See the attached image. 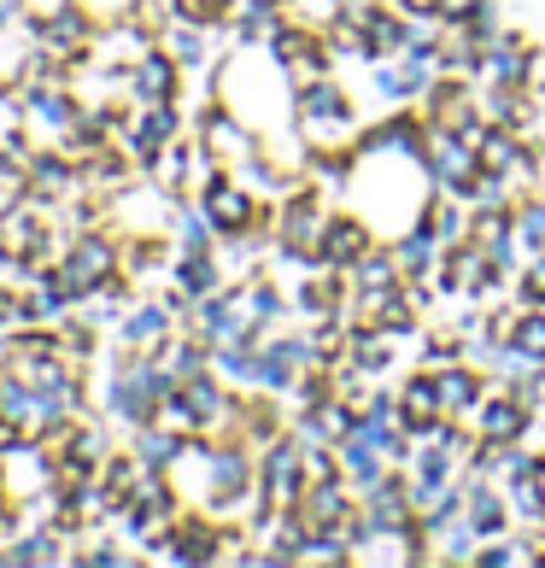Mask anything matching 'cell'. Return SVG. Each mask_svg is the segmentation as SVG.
I'll list each match as a JSON object with an SVG mask.
<instances>
[{
	"label": "cell",
	"mask_w": 545,
	"mask_h": 568,
	"mask_svg": "<svg viewBox=\"0 0 545 568\" xmlns=\"http://www.w3.org/2000/svg\"><path fill=\"white\" fill-rule=\"evenodd\" d=\"M305 487V446L270 439L264 446V510H287Z\"/></svg>",
	"instance_id": "6da1fadb"
},
{
	"label": "cell",
	"mask_w": 545,
	"mask_h": 568,
	"mask_svg": "<svg viewBox=\"0 0 545 568\" xmlns=\"http://www.w3.org/2000/svg\"><path fill=\"white\" fill-rule=\"evenodd\" d=\"M112 246L107 241H100V235H82L71 252H65V258H59V270H53V276L59 282H65L71 287V300H77V293H94V287H107L112 282Z\"/></svg>",
	"instance_id": "7a4b0ae2"
},
{
	"label": "cell",
	"mask_w": 545,
	"mask_h": 568,
	"mask_svg": "<svg viewBox=\"0 0 545 568\" xmlns=\"http://www.w3.org/2000/svg\"><path fill=\"white\" fill-rule=\"evenodd\" d=\"M300 118H305V135L311 141H334V135H346V94L334 89V82L323 77H311V89L300 94Z\"/></svg>",
	"instance_id": "3957f363"
},
{
	"label": "cell",
	"mask_w": 545,
	"mask_h": 568,
	"mask_svg": "<svg viewBox=\"0 0 545 568\" xmlns=\"http://www.w3.org/2000/svg\"><path fill=\"white\" fill-rule=\"evenodd\" d=\"M205 217H212L218 235H246V229H253V194L235 187V182H223V176H212L205 182Z\"/></svg>",
	"instance_id": "277c9868"
},
{
	"label": "cell",
	"mask_w": 545,
	"mask_h": 568,
	"mask_svg": "<svg viewBox=\"0 0 545 568\" xmlns=\"http://www.w3.org/2000/svg\"><path fill=\"white\" fill-rule=\"evenodd\" d=\"M370 252V223L364 217H329L323 235H317V258L334 270H352Z\"/></svg>",
	"instance_id": "5b68a950"
},
{
	"label": "cell",
	"mask_w": 545,
	"mask_h": 568,
	"mask_svg": "<svg viewBox=\"0 0 545 568\" xmlns=\"http://www.w3.org/2000/svg\"><path fill=\"white\" fill-rule=\"evenodd\" d=\"M305 521V534H329V528H341L346 521V493H341V480H305L300 487V510H293Z\"/></svg>",
	"instance_id": "8992f818"
},
{
	"label": "cell",
	"mask_w": 545,
	"mask_h": 568,
	"mask_svg": "<svg viewBox=\"0 0 545 568\" xmlns=\"http://www.w3.org/2000/svg\"><path fill=\"white\" fill-rule=\"evenodd\" d=\"M364 516H370L375 534H405L411 516H416V504H411L405 487H393V480H375V487L364 493Z\"/></svg>",
	"instance_id": "52a82bcc"
},
{
	"label": "cell",
	"mask_w": 545,
	"mask_h": 568,
	"mask_svg": "<svg viewBox=\"0 0 545 568\" xmlns=\"http://www.w3.org/2000/svg\"><path fill=\"white\" fill-rule=\"evenodd\" d=\"M317 235H323V205H317V194H300L282 212V252L287 258H305L317 246Z\"/></svg>",
	"instance_id": "ba28073f"
},
{
	"label": "cell",
	"mask_w": 545,
	"mask_h": 568,
	"mask_svg": "<svg viewBox=\"0 0 545 568\" xmlns=\"http://www.w3.org/2000/svg\"><path fill=\"white\" fill-rule=\"evenodd\" d=\"M440 416H446V405H440V387H434V375H411V382H405V393H400V423H405V434L440 428Z\"/></svg>",
	"instance_id": "9c48e42d"
},
{
	"label": "cell",
	"mask_w": 545,
	"mask_h": 568,
	"mask_svg": "<svg viewBox=\"0 0 545 568\" xmlns=\"http://www.w3.org/2000/svg\"><path fill=\"white\" fill-rule=\"evenodd\" d=\"M528 405H522V393L511 398H493V405H481V439L487 446H505V439H522V428H528Z\"/></svg>",
	"instance_id": "30bf717a"
},
{
	"label": "cell",
	"mask_w": 545,
	"mask_h": 568,
	"mask_svg": "<svg viewBox=\"0 0 545 568\" xmlns=\"http://www.w3.org/2000/svg\"><path fill=\"white\" fill-rule=\"evenodd\" d=\"M405 41H411V24H405V18H393V12H370L359 24V53H370V59L400 53Z\"/></svg>",
	"instance_id": "8fae6325"
},
{
	"label": "cell",
	"mask_w": 545,
	"mask_h": 568,
	"mask_svg": "<svg viewBox=\"0 0 545 568\" xmlns=\"http://www.w3.org/2000/svg\"><path fill=\"white\" fill-rule=\"evenodd\" d=\"M164 141H176V106H171V100H153V106L141 112V123H135V153L159 159Z\"/></svg>",
	"instance_id": "7c38bea8"
},
{
	"label": "cell",
	"mask_w": 545,
	"mask_h": 568,
	"mask_svg": "<svg viewBox=\"0 0 545 568\" xmlns=\"http://www.w3.org/2000/svg\"><path fill=\"white\" fill-rule=\"evenodd\" d=\"M176 545H171V551H164V557H171V562H212L218 557V528H205V521H188V528H176L171 534Z\"/></svg>",
	"instance_id": "4fadbf2b"
},
{
	"label": "cell",
	"mask_w": 545,
	"mask_h": 568,
	"mask_svg": "<svg viewBox=\"0 0 545 568\" xmlns=\"http://www.w3.org/2000/svg\"><path fill=\"white\" fill-rule=\"evenodd\" d=\"M375 82H382V94H393V100H411V94L428 82V53H416V48H411V59H400V65H387Z\"/></svg>",
	"instance_id": "5bb4252c"
},
{
	"label": "cell",
	"mask_w": 545,
	"mask_h": 568,
	"mask_svg": "<svg viewBox=\"0 0 545 568\" xmlns=\"http://www.w3.org/2000/svg\"><path fill=\"white\" fill-rule=\"evenodd\" d=\"M405 270L400 258H382V252H364L359 264H352V282H359V293H393V282H400Z\"/></svg>",
	"instance_id": "9a60e30c"
},
{
	"label": "cell",
	"mask_w": 545,
	"mask_h": 568,
	"mask_svg": "<svg viewBox=\"0 0 545 568\" xmlns=\"http://www.w3.org/2000/svg\"><path fill=\"white\" fill-rule=\"evenodd\" d=\"M130 82H135V94H141V100H171V89H176V65L153 53V59H141V65H135Z\"/></svg>",
	"instance_id": "2e32d148"
},
{
	"label": "cell",
	"mask_w": 545,
	"mask_h": 568,
	"mask_svg": "<svg viewBox=\"0 0 545 568\" xmlns=\"http://www.w3.org/2000/svg\"><path fill=\"white\" fill-rule=\"evenodd\" d=\"M434 387H440V405H446V416H452V410L481 405V382H475L470 369H446V375H434Z\"/></svg>",
	"instance_id": "e0dca14e"
},
{
	"label": "cell",
	"mask_w": 545,
	"mask_h": 568,
	"mask_svg": "<svg viewBox=\"0 0 545 568\" xmlns=\"http://www.w3.org/2000/svg\"><path fill=\"white\" fill-rule=\"evenodd\" d=\"M470 521H475V534H498V528H505V498H498L487 480H475V487H470Z\"/></svg>",
	"instance_id": "ac0fdd59"
},
{
	"label": "cell",
	"mask_w": 545,
	"mask_h": 568,
	"mask_svg": "<svg viewBox=\"0 0 545 568\" xmlns=\"http://www.w3.org/2000/svg\"><path fill=\"white\" fill-rule=\"evenodd\" d=\"M511 352L522 364H545V311H528V317L511 328Z\"/></svg>",
	"instance_id": "d6986e66"
},
{
	"label": "cell",
	"mask_w": 545,
	"mask_h": 568,
	"mask_svg": "<svg viewBox=\"0 0 545 568\" xmlns=\"http://www.w3.org/2000/svg\"><path fill=\"white\" fill-rule=\"evenodd\" d=\"M511 510L522 521H545V475L528 469V475H516V487H511Z\"/></svg>",
	"instance_id": "ffe728a7"
},
{
	"label": "cell",
	"mask_w": 545,
	"mask_h": 568,
	"mask_svg": "<svg viewBox=\"0 0 545 568\" xmlns=\"http://www.w3.org/2000/svg\"><path fill=\"white\" fill-rule=\"evenodd\" d=\"M428 264H434V229H428V223H416L411 235L400 241V270H405V276H423Z\"/></svg>",
	"instance_id": "44dd1931"
},
{
	"label": "cell",
	"mask_w": 545,
	"mask_h": 568,
	"mask_svg": "<svg viewBox=\"0 0 545 568\" xmlns=\"http://www.w3.org/2000/svg\"><path fill=\"white\" fill-rule=\"evenodd\" d=\"M164 323H171V305H147V311H135V317L123 323V341H130V346H141V341H159Z\"/></svg>",
	"instance_id": "7402d4cb"
},
{
	"label": "cell",
	"mask_w": 545,
	"mask_h": 568,
	"mask_svg": "<svg viewBox=\"0 0 545 568\" xmlns=\"http://www.w3.org/2000/svg\"><path fill=\"white\" fill-rule=\"evenodd\" d=\"M182 398L194 405V416H200V423H212V416H223V393H218L212 382H205V369H200V375H188Z\"/></svg>",
	"instance_id": "603a6c76"
},
{
	"label": "cell",
	"mask_w": 545,
	"mask_h": 568,
	"mask_svg": "<svg viewBox=\"0 0 545 568\" xmlns=\"http://www.w3.org/2000/svg\"><path fill=\"white\" fill-rule=\"evenodd\" d=\"M24 112H36L41 123H53V130H59V123H71V100L53 94V89H30L24 94Z\"/></svg>",
	"instance_id": "cb8c5ba5"
},
{
	"label": "cell",
	"mask_w": 545,
	"mask_h": 568,
	"mask_svg": "<svg viewBox=\"0 0 545 568\" xmlns=\"http://www.w3.org/2000/svg\"><path fill=\"white\" fill-rule=\"evenodd\" d=\"M176 282H182L188 293H218V264H205L200 252H188V258L176 264Z\"/></svg>",
	"instance_id": "d4e9b609"
},
{
	"label": "cell",
	"mask_w": 545,
	"mask_h": 568,
	"mask_svg": "<svg viewBox=\"0 0 545 568\" xmlns=\"http://www.w3.org/2000/svg\"><path fill=\"white\" fill-rule=\"evenodd\" d=\"M30 176H36L41 194H65V187L77 182V176L65 171V159H30Z\"/></svg>",
	"instance_id": "484cf974"
},
{
	"label": "cell",
	"mask_w": 545,
	"mask_h": 568,
	"mask_svg": "<svg viewBox=\"0 0 545 568\" xmlns=\"http://www.w3.org/2000/svg\"><path fill=\"white\" fill-rule=\"evenodd\" d=\"M516 235L528 241L534 252H545V205H539V200H534V205H522V212H516Z\"/></svg>",
	"instance_id": "4316f807"
},
{
	"label": "cell",
	"mask_w": 545,
	"mask_h": 568,
	"mask_svg": "<svg viewBox=\"0 0 545 568\" xmlns=\"http://www.w3.org/2000/svg\"><path fill=\"white\" fill-rule=\"evenodd\" d=\"M481 7H487V0H440V18H446V24H475Z\"/></svg>",
	"instance_id": "83f0119b"
},
{
	"label": "cell",
	"mask_w": 545,
	"mask_h": 568,
	"mask_svg": "<svg viewBox=\"0 0 545 568\" xmlns=\"http://www.w3.org/2000/svg\"><path fill=\"white\" fill-rule=\"evenodd\" d=\"M545 300V252H539V264L528 270V305H539Z\"/></svg>",
	"instance_id": "f1b7e54d"
},
{
	"label": "cell",
	"mask_w": 545,
	"mask_h": 568,
	"mask_svg": "<svg viewBox=\"0 0 545 568\" xmlns=\"http://www.w3.org/2000/svg\"><path fill=\"white\" fill-rule=\"evenodd\" d=\"M405 12H416V18H440V0H405Z\"/></svg>",
	"instance_id": "f546056e"
},
{
	"label": "cell",
	"mask_w": 545,
	"mask_h": 568,
	"mask_svg": "<svg viewBox=\"0 0 545 568\" xmlns=\"http://www.w3.org/2000/svg\"><path fill=\"white\" fill-rule=\"evenodd\" d=\"M7 534H12V504L0 498V539H7Z\"/></svg>",
	"instance_id": "4dcf8cb0"
}]
</instances>
